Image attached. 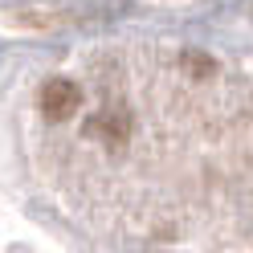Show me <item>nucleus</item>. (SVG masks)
<instances>
[{
    "label": "nucleus",
    "instance_id": "f257e3e1",
    "mask_svg": "<svg viewBox=\"0 0 253 253\" xmlns=\"http://www.w3.org/2000/svg\"><path fill=\"white\" fill-rule=\"evenodd\" d=\"M78 106H82V90H78L70 78H53V82L41 90V110H45V119H53V123L74 119Z\"/></svg>",
    "mask_w": 253,
    "mask_h": 253
}]
</instances>
